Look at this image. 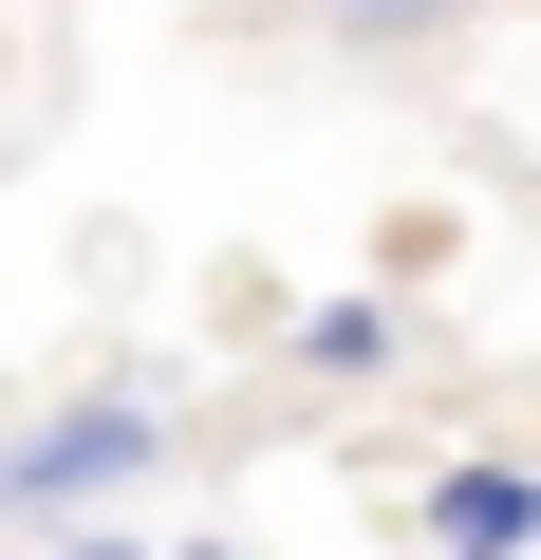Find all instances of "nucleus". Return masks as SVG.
Segmentation results:
<instances>
[{
    "label": "nucleus",
    "mask_w": 541,
    "mask_h": 560,
    "mask_svg": "<svg viewBox=\"0 0 541 560\" xmlns=\"http://www.w3.org/2000/svg\"><path fill=\"white\" fill-rule=\"evenodd\" d=\"M411 541L430 560H541V448H448L411 486Z\"/></svg>",
    "instance_id": "obj_2"
},
{
    "label": "nucleus",
    "mask_w": 541,
    "mask_h": 560,
    "mask_svg": "<svg viewBox=\"0 0 541 560\" xmlns=\"http://www.w3.org/2000/svg\"><path fill=\"white\" fill-rule=\"evenodd\" d=\"M392 337H411L392 300H318V318H299V374H337V393H374V374H392Z\"/></svg>",
    "instance_id": "obj_3"
},
{
    "label": "nucleus",
    "mask_w": 541,
    "mask_h": 560,
    "mask_svg": "<svg viewBox=\"0 0 541 560\" xmlns=\"http://www.w3.org/2000/svg\"><path fill=\"white\" fill-rule=\"evenodd\" d=\"M38 560H150V541H131V523H57Z\"/></svg>",
    "instance_id": "obj_5"
},
{
    "label": "nucleus",
    "mask_w": 541,
    "mask_h": 560,
    "mask_svg": "<svg viewBox=\"0 0 541 560\" xmlns=\"http://www.w3.org/2000/svg\"><path fill=\"white\" fill-rule=\"evenodd\" d=\"M187 560H243V541H187Z\"/></svg>",
    "instance_id": "obj_6"
},
{
    "label": "nucleus",
    "mask_w": 541,
    "mask_h": 560,
    "mask_svg": "<svg viewBox=\"0 0 541 560\" xmlns=\"http://www.w3.org/2000/svg\"><path fill=\"white\" fill-rule=\"evenodd\" d=\"M355 38H430V20H467V0H337Z\"/></svg>",
    "instance_id": "obj_4"
},
{
    "label": "nucleus",
    "mask_w": 541,
    "mask_h": 560,
    "mask_svg": "<svg viewBox=\"0 0 541 560\" xmlns=\"http://www.w3.org/2000/svg\"><path fill=\"white\" fill-rule=\"evenodd\" d=\"M150 467H168V393H57L20 448H0V523H75V504L150 486Z\"/></svg>",
    "instance_id": "obj_1"
}]
</instances>
